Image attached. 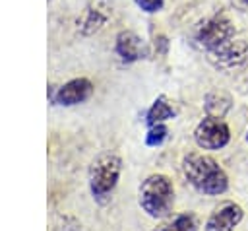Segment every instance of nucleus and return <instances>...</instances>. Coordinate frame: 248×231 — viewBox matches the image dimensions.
Wrapping results in <instances>:
<instances>
[{
	"instance_id": "nucleus-7",
	"label": "nucleus",
	"mask_w": 248,
	"mask_h": 231,
	"mask_svg": "<svg viewBox=\"0 0 248 231\" xmlns=\"http://www.w3.org/2000/svg\"><path fill=\"white\" fill-rule=\"evenodd\" d=\"M91 93H93L91 82L85 78H76V80L66 82L62 87H58V91L54 95V103L72 107V105H78V103H83L85 99H89Z\"/></svg>"
},
{
	"instance_id": "nucleus-4",
	"label": "nucleus",
	"mask_w": 248,
	"mask_h": 231,
	"mask_svg": "<svg viewBox=\"0 0 248 231\" xmlns=\"http://www.w3.org/2000/svg\"><path fill=\"white\" fill-rule=\"evenodd\" d=\"M207 60L219 70H236L248 62V43L242 39H229L227 43L207 50Z\"/></svg>"
},
{
	"instance_id": "nucleus-8",
	"label": "nucleus",
	"mask_w": 248,
	"mask_h": 231,
	"mask_svg": "<svg viewBox=\"0 0 248 231\" xmlns=\"http://www.w3.org/2000/svg\"><path fill=\"white\" fill-rule=\"evenodd\" d=\"M242 208L238 204H225L209 215L205 221V231H232L242 219Z\"/></svg>"
},
{
	"instance_id": "nucleus-6",
	"label": "nucleus",
	"mask_w": 248,
	"mask_h": 231,
	"mask_svg": "<svg viewBox=\"0 0 248 231\" xmlns=\"http://www.w3.org/2000/svg\"><path fill=\"white\" fill-rule=\"evenodd\" d=\"M194 140L203 149H219L229 144L231 132H229V126L219 116H207L196 126Z\"/></svg>"
},
{
	"instance_id": "nucleus-1",
	"label": "nucleus",
	"mask_w": 248,
	"mask_h": 231,
	"mask_svg": "<svg viewBox=\"0 0 248 231\" xmlns=\"http://www.w3.org/2000/svg\"><path fill=\"white\" fill-rule=\"evenodd\" d=\"M182 171L188 182L203 194H223L229 188V179L225 171L209 155L190 153L182 159Z\"/></svg>"
},
{
	"instance_id": "nucleus-9",
	"label": "nucleus",
	"mask_w": 248,
	"mask_h": 231,
	"mask_svg": "<svg viewBox=\"0 0 248 231\" xmlns=\"http://www.w3.org/2000/svg\"><path fill=\"white\" fill-rule=\"evenodd\" d=\"M116 52L124 62H134L145 54V47L136 33L122 31L116 37Z\"/></svg>"
},
{
	"instance_id": "nucleus-5",
	"label": "nucleus",
	"mask_w": 248,
	"mask_h": 231,
	"mask_svg": "<svg viewBox=\"0 0 248 231\" xmlns=\"http://www.w3.org/2000/svg\"><path fill=\"white\" fill-rule=\"evenodd\" d=\"M232 33H234L232 23L225 16H213L198 25L196 43H198V47L205 49V52H207V50L227 43L229 39H232Z\"/></svg>"
},
{
	"instance_id": "nucleus-17",
	"label": "nucleus",
	"mask_w": 248,
	"mask_h": 231,
	"mask_svg": "<svg viewBox=\"0 0 248 231\" xmlns=\"http://www.w3.org/2000/svg\"><path fill=\"white\" fill-rule=\"evenodd\" d=\"M246 138H248V134H246Z\"/></svg>"
},
{
	"instance_id": "nucleus-3",
	"label": "nucleus",
	"mask_w": 248,
	"mask_h": 231,
	"mask_svg": "<svg viewBox=\"0 0 248 231\" xmlns=\"http://www.w3.org/2000/svg\"><path fill=\"white\" fill-rule=\"evenodd\" d=\"M120 169L122 161L114 153H101L93 159L89 167V188L97 200H103L112 192V188L118 182Z\"/></svg>"
},
{
	"instance_id": "nucleus-15",
	"label": "nucleus",
	"mask_w": 248,
	"mask_h": 231,
	"mask_svg": "<svg viewBox=\"0 0 248 231\" xmlns=\"http://www.w3.org/2000/svg\"><path fill=\"white\" fill-rule=\"evenodd\" d=\"M136 4L145 12H157L163 6V0H136Z\"/></svg>"
},
{
	"instance_id": "nucleus-10",
	"label": "nucleus",
	"mask_w": 248,
	"mask_h": 231,
	"mask_svg": "<svg viewBox=\"0 0 248 231\" xmlns=\"http://www.w3.org/2000/svg\"><path fill=\"white\" fill-rule=\"evenodd\" d=\"M101 0H97V2H93L89 8H87V12H85V17H83V21H81V31L83 33H93V31H97V29H101L103 27V23L107 21V17H108V8H101Z\"/></svg>"
},
{
	"instance_id": "nucleus-16",
	"label": "nucleus",
	"mask_w": 248,
	"mask_h": 231,
	"mask_svg": "<svg viewBox=\"0 0 248 231\" xmlns=\"http://www.w3.org/2000/svg\"><path fill=\"white\" fill-rule=\"evenodd\" d=\"M238 10H242V12H248V0H231Z\"/></svg>"
},
{
	"instance_id": "nucleus-12",
	"label": "nucleus",
	"mask_w": 248,
	"mask_h": 231,
	"mask_svg": "<svg viewBox=\"0 0 248 231\" xmlns=\"http://www.w3.org/2000/svg\"><path fill=\"white\" fill-rule=\"evenodd\" d=\"M196 229H198L196 217L192 214H180L172 221L161 225L157 231H196Z\"/></svg>"
},
{
	"instance_id": "nucleus-13",
	"label": "nucleus",
	"mask_w": 248,
	"mask_h": 231,
	"mask_svg": "<svg viewBox=\"0 0 248 231\" xmlns=\"http://www.w3.org/2000/svg\"><path fill=\"white\" fill-rule=\"evenodd\" d=\"M231 107V99L223 93H211L207 97V103H205V109L209 113V116H223L227 113V109Z\"/></svg>"
},
{
	"instance_id": "nucleus-11",
	"label": "nucleus",
	"mask_w": 248,
	"mask_h": 231,
	"mask_svg": "<svg viewBox=\"0 0 248 231\" xmlns=\"http://www.w3.org/2000/svg\"><path fill=\"white\" fill-rule=\"evenodd\" d=\"M174 116V109L167 103L165 97H157L155 103L151 105V109L147 111V124H159L163 120H169Z\"/></svg>"
},
{
	"instance_id": "nucleus-2",
	"label": "nucleus",
	"mask_w": 248,
	"mask_h": 231,
	"mask_svg": "<svg viewBox=\"0 0 248 231\" xmlns=\"http://www.w3.org/2000/svg\"><path fill=\"white\" fill-rule=\"evenodd\" d=\"M174 204V188L167 175H149L140 186V206L151 217H165Z\"/></svg>"
},
{
	"instance_id": "nucleus-14",
	"label": "nucleus",
	"mask_w": 248,
	"mask_h": 231,
	"mask_svg": "<svg viewBox=\"0 0 248 231\" xmlns=\"http://www.w3.org/2000/svg\"><path fill=\"white\" fill-rule=\"evenodd\" d=\"M165 138H167V128L159 122V124H151L149 126V132L145 136V142H147V146H159Z\"/></svg>"
}]
</instances>
